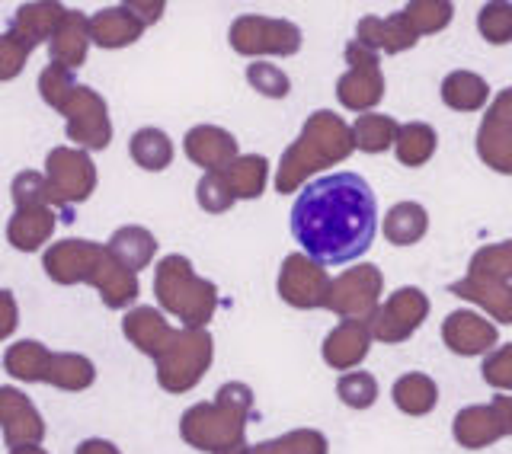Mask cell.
Returning <instances> with one entry per match:
<instances>
[{"label":"cell","instance_id":"51","mask_svg":"<svg viewBox=\"0 0 512 454\" xmlns=\"http://www.w3.org/2000/svg\"><path fill=\"white\" fill-rule=\"evenodd\" d=\"M490 407L496 410V416H500L503 435H506V439H512V397H493Z\"/></svg>","mask_w":512,"mask_h":454},{"label":"cell","instance_id":"42","mask_svg":"<svg viewBox=\"0 0 512 454\" xmlns=\"http://www.w3.org/2000/svg\"><path fill=\"white\" fill-rule=\"evenodd\" d=\"M247 84L260 96H269V100H285L288 90H292L288 74L279 68V64H269V61L247 64Z\"/></svg>","mask_w":512,"mask_h":454},{"label":"cell","instance_id":"14","mask_svg":"<svg viewBox=\"0 0 512 454\" xmlns=\"http://www.w3.org/2000/svg\"><path fill=\"white\" fill-rule=\"evenodd\" d=\"M0 432H4L7 448H32L42 445L45 423L20 387H0Z\"/></svg>","mask_w":512,"mask_h":454},{"label":"cell","instance_id":"30","mask_svg":"<svg viewBox=\"0 0 512 454\" xmlns=\"http://www.w3.org/2000/svg\"><path fill=\"white\" fill-rule=\"evenodd\" d=\"M52 355L39 339H20L13 343L4 355V368L7 375H13L16 381H26V384H36L48 378V368H52Z\"/></svg>","mask_w":512,"mask_h":454},{"label":"cell","instance_id":"3","mask_svg":"<svg viewBox=\"0 0 512 454\" xmlns=\"http://www.w3.org/2000/svg\"><path fill=\"white\" fill-rule=\"evenodd\" d=\"M356 151V138H352V125L343 122L330 109H317L304 122L301 135L288 144L279 170H276V192H301L308 186L314 173L324 167H336Z\"/></svg>","mask_w":512,"mask_h":454},{"label":"cell","instance_id":"40","mask_svg":"<svg viewBox=\"0 0 512 454\" xmlns=\"http://www.w3.org/2000/svg\"><path fill=\"white\" fill-rule=\"evenodd\" d=\"M468 272L471 275H493V279L512 282V240L490 243V247H480L471 256Z\"/></svg>","mask_w":512,"mask_h":454},{"label":"cell","instance_id":"49","mask_svg":"<svg viewBox=\"0 0 512 454\" xmlns=\"http://www.w3.org/2000/svg\"><path fill=\"white\" fill-rule=\"evenodd\" d=\"M484 119H493V122H500V125H506V128H512V87H506L496 100L490 103V109H487V116Z\"/></svg>","mask_w":512,"mask_h":454},{"label":"cell","instance_id":"53","mask_svg":"<svg viewBox=\"0 0 512 454\" xmlns=\"http://www.w3.org/2000/svg\"><path fill=\"white\" fill-rule=\"evenodd\" d=\"M215 454H250V445H231V448H224V451H215Z\"/></svg>","mask_w":512,"mask_h":454},{"label":"cell","instance_id":"6","mask_svg":"<svg viewBox=\"0 0 512 454\" xmlns=\"http://www.w3.org/2000/svg\"><path fill=\"white\" fill-rule=\"evenodd\" d=\"M215 359V339L208 330H176L167 352L154 362L157 365V384L167 394H186L192 391Z\"/></svg>","mask_w":512,"mask_h":454},{"label":"cell","instance_id":"7","mask_svg":"<svg viewBox=\"0 0 512 454\" xmlns=\"http://www.w3.org/2000/svg\"><path fill=\"white\" fill-rule=\"evenodd\" d=\"M45 186L48 199L64 212V221H74L71 208L87 202L96 189V164L80 148H55L45 160Z\"/></svg>","mask_w":512,"mask_h":454},{"label":"cell","instance_id":"5","mask_svg":"<svg viewBox=\"0 0 512 454\" xmlns=\"http://www.w3.org/2000/svg\"><path fill=\"white\" fill-rule=\"evenodd\" d=\"M154 295L160 311L176 317L186 330H205V323L218 311V288L215 282L202 279L192 263L180 253H170L157 263L154 272Z\"/></svg>","mask_w":512,"mask_h":454},{"label":"cell","instance_id":"4","mask_svg":"<svg viewBox=\"0 0 512 454\" xmlns=\"http://www.w3.org/2000/svg\"><path fill=\"white\" fill-rule=\"evenodd\" d=\"M253 416V391L240 381L218 387L212 403H196L180 419L183 442L196 451H224L231 445H244L247 419Z\"/></svg>","mask_w":512,"mask_h":454},{"label":"cell","instance_id":"9","mask_svg":"<svg viewBox=\"0 0 512 454\" xmlns=\"http://www.w3.org/2000/svg\"><path fill=\"white\" fill-rule=\"evenodd\" d=\"M384 295V272L378 266H352L330 279V295H327V311H333L343 320H372L381 307Z\"/></svg>","mask_w":512,"mask_h":454},{"label":"cell","instance_id":"13","mask_svg":"<svg viewBox=\"0 0 512 454\" xmlns=\"http://www.w3.org/2000/svg\"><path fill=\"white\" fill-rule=\"evenodd\" d=\"M330 295V275L327 269L314 263L304 253H288L279 269V298L298 311H317L327 304Z\"/></svg>","mask_w":512,"mask_h":454},{"label":"cell","instance_id":"37","mask_svg":"<svg viewBox=\"0 0 512 454\" xmlns=\"http://www.w3.org/2000/svg\"><path fill=\"white\" fill-rule=\"evenodd\" d=\"M400 16L407 20V26L416 32V39L423 36H432V32H442L448 23H452L455 16V4H448V0H413Z\"/></svg>","mask_w":512,"mask_h":454},{"label":"cell","instance_id":"27","mask_svg":"<svg viewBox=\"0 0 512 454\" xmlns=\"http://www.w3.org/2000/svg\"><path fill=\"white\" fill-rule=\"evenodd\" d=\"M429 231V212L420 202H397L388 208V215L381 221V234L388 237L394 247H413Z\"/></svg>","mask_w":512,"mask_h":454},{"label":"cell","instance_id":"22","mask_svg":"<svg viewBox=\"0 0 512 454\" xmlns=\"http://www.w3.org/2000/svg\"><path fill=\"white\" fill-rule=\"evenodd\" d=\"M90 45V16L80 10H68L52 42H48V55H52V64H58V68L74 71L87 61Z\"/></svg>","mask_w":512,"mask_h":454},{"label":"cell","instance_id":"38","mask_svg":"<svg viewBox=\"0 0 512 454\" xmlns=\"http://www.w3.org/2000/svg\"><path fill=\"white\" fill-rule=\"evenodd\" d=\"M330 442L317 429H295L279 439H266L260 445H250V454H327Z\"/></svg>","mask_w":512,"mask_h":454},{"label":"cell","instance_id":"33","mask_svg":"<svg viewBox=\"0 0 512 454\" xmlns=\"http://www.w3.org/2000/svg\"><path fill=\"white\" fill-rule=\"evenodd\" d=\"M128 154L132 160L148 173H160L173 164V141L167 132L148 125V128H138V132L128 138Z\"/></svg>","mask_w":512,"mask_h":454},{"label":"cell","instance_id":"25","mask_svg":"<svg viewBox=\"0 0 512 454\" xmlns=\"http://www.w3.org/2000/svg\"><path fill=\"white\" fill-rule=\"evenodd\" d=\"M58 215L52 205L45 208H16L7 221V243L20 253H36L42 243L52 240Z\"/></svg>","mask_w":512,"mask_h":454},{"label":"cell","instance_id":"16","mask_svg":"<svg viewBox=\"0 0 512 454\" xmlns=\"http://www.w3.org/2000/svg\"><path fill=\"white\" fill-rule=\"evenodd\" d=\"M183 151L196 167H202L205 173H221L228 170L237 154V138L228 132V128L218 125H196L189 128L183 138Z\"/></svg>","mask_w":512,"mask_h":454},{"label":"cell","instance_id":"48","mask_svg":"<svg viewBox=\"0 0 512 454\" xmlns=\"http://www.w3.org/2000/svg\"><path fill=\"white\" fill-rule=\"evenodd\" d=\"M16 323H20V304H16L10 288H0V343L13 336Z\"/></svg>","mask_w":512,"mask_h":454},{"label":"cell","instance_id":"11","mask_svg":"<svg viewBox=\"0 0 512 454\" xmlns=\"http://www.w3.org/2000/svg\"><path fill=\"white\" fill-rule=\"evenodd\" d=\"M432 304L416 285H404L397 288L388 301H381V307L375 311V317L368 320V330H372V339L378 343H404L416 330L423 327V320L429 317Z\"/></svg>","mask_w":512,"mask_h":454},{"label":"cell","instance_id":"32","mask_svg":"<svg viewBox=\"0 0 512 454\" xmlns=\"http://www.w3.org/2000/svg\"><path fill=\"white\" fill-rule=\"evenodd\" d=\"M474 144H477V157L484 160V167H490L493 173L512 176V128L493 119H480Z\"/></svg>","mask_w":512,"mask_h":454},{"label":"cell","instance_id":"24","mask_svg":"<svg viewBox=\"0 0 512 454\" xmlns=\"http://www.w3.org/2000/svg\"><path fill=\"white\" fill-rule=\"evenodd\" d=\"M452 435H455V442L468 451L490 448L493 442L506 439L500 416H496V410L490 407V403H474V407L458 410L455 423H452Z\"/></svg>","mask_w":512,"mask_h":454},{"label":"cell","instance_id":"41","mask_svg":"<svg viewBox=\"0 0 512 454\" xmlns=\"http://www.w3.org/2000/svg\"><path fill=\"white\" fill-rule=\"evenodd\" d=\"M477 32L490 45H509L512 42V4L503 0H490L477 13Z\"/></svg>","mask_w":512,"mask_h":454},{"label":"cell","instance_id":"23","mask_svg":"<svg viewBox=\"0 0 512 454\" xmlns=\"http://www.w3.org/2000/svg\"><path fill=\"white\" fill-rule=\"evenodd\" d=\"M64 13H68V7L52 4V0H39V4H23L20 10L13 13L10 32L32 52L36 45L52 42V36L58 32V26L64 20Z\"/></svg>","mask_w":512,"mask_h":454},{"label":"cell","instance_id":"45","mask_svg":"<svg viewBox=\"0 0 512 454\" xmlns=\"http://www.w3.org/2000/svg\"><path fill=\"white\" fill-rule=\"evenodd\" d=\"M196 199L202 205V212L208 215H224L237 202L228 180H224V173H205L196 186Z\"/></svg>","mask_w":512,"mask_h":454},{"label":"cell","instance_id":"8","mask_svg":"<svg viewBox=\"0 0 512 454\" xmlns=\"http://www.w3.org/2000/svg\"><path fill=\"white\" fill-rule=\"evenodd\" d=\"M231 48L237 55L247 58H288L301 48V29L292 20H279V16H260V13H247L237 16L231 23Z\"/></svg>","mask_w":512,"mask_h":454},{"label":"cell","instance_id":"39","mask_svg":"<svg viewBox=\"0 0 512 454\" xmlns=\"http://www.w3.org/2000/svg\"><path fill=\"white\" fill-rule=\"evenodd\" d=\"M336 397H340L349 410H368L375 407L378 400V381L368 371H346V375L336 381Z\"/></svg>","mask_w":512,"mask_h":454},{"label":"cell","instance_id":"44","mask_svg":"<svg viewBox=\"0 0 512 454\" xmlns=\"http://www.w3.org/2000/svg\"><path fill=\"white\" fill-rule=\"evenodd\" d=\"M10 196H13L16 208H45V205H52V199H48V186H45V173H36V170L16 173L13 183H10Z\"/></svg>","mask_w":512,"mask_h":454},{"label":"cell","instance_id":"50","mask_svg":"<svg viewBox=\"0 0 512 454\" xmlns=\"http://www.w3.org/2000/svg\"><path fill=\"white\" fill-rule=\"evenodd\" d=\"M128 7H132V13L138 16V20L144 23V26H151V23H157L160 20V16H164V4H160V0H151V4H141V0H132V4H128Z\"/></svg>","mask_w":512,"mask_h":454},{"label":"cell","instance_id":"1","mask_svg":"<svg viewBox=\"0 0 512 454\" xmlns=\"http://www.w3.org/2000/svg\"><path fill=\"white\" fill-rule=\"evenodd\" d=\"M378 231V199L359 173L308 183L292 205V237L320 266H343L368 253Z\"/></svg>","mask_w":512,"mask_h":454},{"label":"cell","instance_id":"18","mask_svg":"<svg viewBox=\"0 0 512 454\" xmlns=\"http://www.w3.org/2000/svg\"><path fill=\"white\" fill-rule=\"evenodd\" d=\"M122 333L128 343L154 362L167 352V346L176 336V330L164 320V314H160L157 307H135V311H128L122 320Z\"/></svg>","mask_w":512,"mask_h":454},{"label":"cell","instance_id":"12","mask_svg":"<svg viewBox=\"0 0 512 454\" xmlns=\"http://www.w3.org/2000/svg\"><path fill=\"white\" fill-rule=\"evenodd\" d=\"M64 116V132L77 144L80 151H103L112 141V122H109V106L93 87H77L68 106L61 109Z\"/></svg>","mask_w":512,"mask_h":454},{"label":"cell","instance_id":"43","mask_svg":"<svg viewBox=\"0 0 512 454\" xmlns=\"http://www.w3.org/2000/svg\"><path fill=\"white\" fill-rule=\"evenodd\" d=\"M80 84L74 80V71L68 68H58V64H48V68L39 74V93H42V100L52 106V109H64L68 106V100L74 96Z\"/></svg>","mask_w":512,"mask_h":454},{"label":"cell","instance_id":"29","mask_svg":"<svg viewBox=\"0 0 512 454\" xmlns=\"http://www.w3.org/2000/svg\"><path fill=\"white\" fill-rule=\"evenodd\" d=\"M490 100V84L474 71H452L442 80V103L455 112H477Z\"/></svg>","mask_w":512,"mask_h":454},{"label":"cell","instance_id":"46","mask_svg":"<svg viewBox=\"0 0 512 454\" xmlns=\"http://www.w3.org/2000/svg\"><path fill=\"white\" fill-rule=\"evenodd\" d=\"M480 371H484V381L493 387V391H512V343L487 352Z\"/></svg>","mask_w":512,"mask_h":454},{"label":"cell","instance_id":"17","mask_svg":"<svg viewBox=\"0 0 512 454\" xmlns=\"http://www.w3.org/2000/svg\"><path fill=\"white\" fill-rule=\"evenodd\" d=\"M368 349H372V330H368L365 320H340L336 327L327 333L324 346H320V355L324 362L336 371H352L365 362Z\"/></svg>","mask_w":512,"mask_h":454},{"label":"cell","instance_id":"19","mask_svg":"<svg viewBox=\"0 0 512 454\" xmlns=\"http://www.w3.org/2000/svg\"><path fill=\"white\" fill-rule=\"evenodd\" d=\"M356 42L368 45L378 55L381 52L400 55V52H410L420 39H416V32L407 26V20L397 10L391 16H362L359 26H356Z\"/></svg>","mask_w":512,"mask_h":454},{"label":"cell","instance_id":"2","mask_svg":"<svg viewBox=\"0 0 512 454\" xmlns=\"http://www.w3.org/2000/svg\"><path fill=\"white\" fill-rule=\"evenodd\" d=\"M42 269L55 285H80L87 282L100 291V298L112 311H125L138 298V275L128 272L116 256L106 250V243L96 240H58L45 250Z\"/></svg>","mask_w":512,"mask_h":454},{"label":"cell","instance_id":"54","mask_svg":"<svg viewBox=\"0 0 512 454\" xmlns=\"http://www.w3.org/2000/svg\"><path fill=\"white\" fill-rule=\"evenodd\" d=\"M10 454H48L45 448H39V445H32V448H13Z\"/></svg>","mask_w":512,"mask_h":454},{"label":"cell","instance_id":"31","mask_svg":"<svg viewBox=\"0 0 512 454\" xmlns=\"http://www.w3.org/2000/svg\"><path fill=\"white\" fill-rule=\"evenodd\" d=\"M436 148H439V135L429 122H407L397 128L394 157L400 160V167H423L426 160H432Z\"/></svg>","mask_w":512,"mask_h":454},{"label":"cell","instance_id":"35","mask_svg":"<svg viewBox=\"0 0 512 454\" xmlns=\"http://www.w3.org/2000/svg\"><path fill=\"white\" fill-rule=\"evenodd\" d=\"M96 381V365L87 359V355L77 352H55L52 355V368H48L45 384L58 387V391H87V387Z\"/></svg>","mask_w":512,"mask_h":454},{"label":"cell","instance_id":"10","mask_svg":"<svg viewBox=\"0 0 512 454\" xmlns=\"http://www.w3.org/2000/svg\"><path fill=\"white\" fill-rule=\"evenodd\" d=\"M346 64H349V71L336 80V100H340V106L365 116V112H372L384 100L381 55L352 39L346 45Z\"/></svg>","mask_w":512,"mask_h":454},{"label":"cell","instance_id":"28","mask_svg":"<svg viewBox=\"0 0 512 454\" xmlns=\"http://www.w3.org/2000/svg\"><path fill=\"white\" fill-rule=\"evenodd\" d=\"M391 397H394V407L407 416H426L436 410L439 403V384L432 381L423 371H407L400 375L391 387Z\"/></svg>","mask_w":512,"mask_h":454},{"label":"cell","instance_id":"34","mask_svg":"<svg viewBox=\"0 0 512 454\" xmlns=\"http://www.w3.org/2000/svg\"><path fill=\"white\" fill-rule=\"evenodd\" d=\"M228 180L234 199H260L269 183V160L263 154H240L228 170H221Z\"/></svg>","mask_w":512,"mask_h":454},{"label":"cell","instance_id":"52","mask_svg":"<svg viewBox=\"0 0 512 454\" xmlns=\"http://www.w3.org/2000/svg\"><path fill=\"white\" fill-rule=\"evenodd\" d=\"M74 454H122V451L112 442H106V439H84V442L77 445Z\"/></svg>","mask_w":512,"mask_h":454},{"label":"cell","instance_id":"21","mask_svg":"<svg viewBox=\"0 0 512 454\" xmlns=\"http://www.w3.org/2000/svg\"><path fill=\"white\" fill-rule=\"evenodd\" d=\"M148 29L128 4L103 7L90 16V42L100 48H125L141 39V32Z\"/></svg>","mask_w":512,"mask_h":454},{"label":"cell","instance_id":"26","mask_svg":"<svg viewBox=\"0 0 512 454\" xmlns=\"http://www.w3.org/2000/svg\"><path fill=\"white\" fill-rule=\"evenodd\" d=\"M106 250L116 256L128 272L138 275L157 256V237L141 224H125L109 237Z\"/></svg>","mask_w":512,"mask_h":454},{"label":"cell","instance_id":"36","mask_svg":"<svg viewBox=\"0 0 512 454\" xmlns=\"http://www.w3.org/2000/svg\"><path fill=\"white\" fill-rule=\"evenodd\" d=\"M397 122L391 116H381V112H365L356 122H352V138H356V151L365 154H384L394 148L397 138Z\"/></svg>","mask_w":512,"mask_h":454},{"label":"cell","instance_id":"15","mask_svg":"<svg viewBox=\"0 0 512 454\" xmlns=\"http://www.w3.org/2000/svg\"><path fill=\"white\" fill-rule=\"evenodd\" d=\"M442 343L448 352L471 359V355L493 352V346L500 343V333H496V323L484 320L477 311L461 307V311H452L442 320Z\"/></svg>","mask_w":512,"mask_h":454},{"label":"cell","instance_id":"47","mask_svg":"<svg viewBox=\"0 0 512 454\" xmlns=\"http://www.w3.org/2000/svg\"><path fill=\"white\" fill-rule=\"evenodd\" d=\"M26 58H29V48L7 29L4 36H0V84L23 74Z\"/></svg>","mask_w":512,"mask_h":454},{"label":"cell","instance_id":"20","mask_svg":"<svg viewBox=\"0 0 512 454\" xmlns=\"http://www.w3.org/2000/svg\"><path fill=\"white\" fill-rule=\"evenodd\" d=\"M452 295L464 298V301H474L477 307H484V311L496 320L509 327L512 323V282H503V279H493V275H464L452 285Z\"/></svg>","mask_w":512,"mask_h":454}]
</instances>
